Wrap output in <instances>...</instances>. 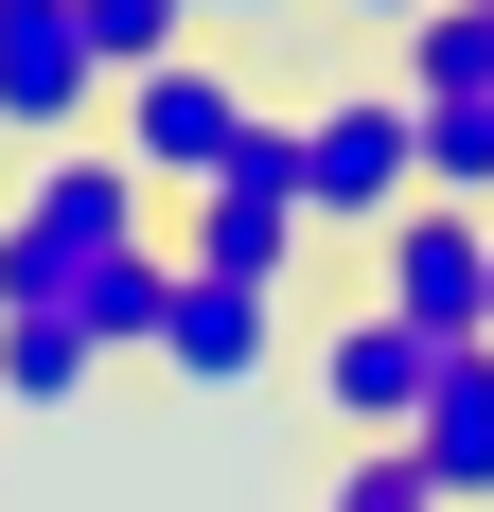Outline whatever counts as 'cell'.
<instances>
[{
	"mask_svg": "<svg viewBox=\"0 0 494 512\" xmlns=\"http://www.w3.org/2000/svg\"><path fill=\"white\" fill-rule=\"evenodd\" d=\"M424 195H442V212H494V106H424Z\"/></svg>",
	"mask_w": 494,
	"mask_h": 512,
	"instance_id": "13",
	"label": "cell"
},
{
	"mask_svg": "<svg viewBox=\"0 0 494 512\" xmlns=\"http://www.w3.org/2000/svg\"><path fill=\"white\" fill-rule=\"evenodd\" d=\"M159 301H177V248H106V265H89V301H71V336L124 371V354H159Z\"/></svg>",
	"mask_w": 494,
	"mask_h": 512,
	"instance_id": "9",
	"label": "cell"
},
{
	"mask_svg": "<svg viewBox=\"0 0 494 512\" xmlns=\"http://www.w3.org/2000/svg\"><path fill=\"white\" fill-rule=\"evenodd\" d=\"M89 106H106L89 18H71V0H0V142L53 159V142H89Z\"/></svg>",
	"mask_w": 494,
	"mask_h": 512,
	"instance_id": "6",
	"label": "cell"
},
{
	"mask_svg": "<svg viewBox=\"0 0 494 512\" xmlns=\"http://www.w3.org/2000/svg\"><path fill=\"white\" fill-rule=\"evenodd\" d=\"M195 36H265V18H300V0H177Z\"/></svg>",
	"mask_w": 494,
	"mask_h": 512,
	"instance_id": "15",
	"label": "cell"
},
{
	"mask_svg": "<svg viewBox=\"0 0 494 512\" xmlns=\"http://www.w3.org/2000/svg\"><path fill=\"white\" fill-rule=\"evenodd\" d=\"M406 460H424L442 512H494V336L442 354V389H424V424H406Z\"/></svg>",
	"mask_w": 494,
	"mask_h": 512,
	"instance_id": "8",
	"label": "cell"
},
{
	"mask_svg": "<svg viewBox=\"0 0 494 512\" xmlns=\"http://www.w3.org/2000/svg\"><path fill=\"white\" fill-rule=\"evenodd\" d=\"M71 18H89V71H106V89H142V71H177V53H195V18H177V0H71Z\"/></svg>",
	"mask_w": 494,
	"mask_h": 512,
	"instance_id": "12",
	"label": "cell"
},
{
	"mask_svg": "<svg viewBox=\"0 0 494 512\" xmlns=\"http://www.w3.org/2000/svg\"><path fill=\"white\" fill-rule=\"evenodd\" d=\"M406 106H494V0H442V18H406Z\"/></svg>",
	"mask_w": 494,
	"mask_h": 512,
	"instance_id": "10",
	"label": "cell"
},
{
	"mask_svg": "<svg viewBox=\"0 0 494 512\" xmlns=\"http://www.w3.org/2000/svg\"><path fill=\"white\" fill-rule=\"evenodd\" d=\"M89 336H71V318H0V407H89Z\"/></svg>",
	"mask_w": 494,
	"mask_h": 512,
	"instance_id": "11",
	"label": "cell"
},
{
	"mask_svg": "<svg viewBox=\"0 0 494 512\" xmlns=\"http://www.w3.org/2000/svg\"><path fill=\"white\" fill-rule=\"evenodd\" d=\"M247 106H265V89H247L230 53L195 36L177 71H142V89H106V142H124V177H142V195L177 212V195H212V177H230V142H247Z\"/></svg>",
	"mask_w": 494,
	"mask_h": 512,
	"instance_id": "3",
	"label": "cell"
},
{
	"mask_svg": "<svg viewBox=\"0 0 494 512\" xmlns=\"http://www.w3.org/2000/svg\"><path fill=\"white\" fill-rule=\"evenodd\" d=\"M300 389L336 407V442H406V424H424V389H442V336H406L389 301H353V318H318Z\"/></svg>",
	"mask_w": 494,
	"mask_h": 512,
	"instance_id": "5",
	"label": "cell"
},
{
	"mask_svg": "<svg viewBox=\"0 0 494 512\" xmlns=\"http://www.w3.org/2000/svg\"><path fill=\"white\" fill-rule=\"evenodd\" d=\"M318 512H442V495H424V460H406V442H353V460L318 477Z\"/></svg>",
	"mask_w": 494,
	"mask_h": 512,
	"instance_id": "14",
	"label": "cell"
},
{
	"mask_svg": "<svg viewBox=\"0 0 494 512\" xmlns=\"http://www.w3.org/2000/svg\"><path fill=\"white\" fill-rule=\"evenodd\" d=\"M106 248H159V195L124 177V142H53L0 195V318H71Z\"/></svg>",
	"mask_w": 494,
	"mask_h": 512,
	"instance_id": "1",
	"label": "cell"
},
{
	"mask_svg": "<svg viewBox=\"0 0 494 512\" xmlns=\"http://www.w3.org/2000/svg\"><path fill=\"white\" fill-rule=\"evenodd\" d=\"M389 212H424V106L406 89H318L300 106V230L371 248Z\"/></svg>",
	"mask_w": 494,
	"mask_h": 512,
	"instance_id": "2",
	"label": "cell"
},
{
	"mask_svg": "<svg viewBox=\"0 0 494 512\" xmlns=\"http://www.w3.org/2000/svg\"><path fill=\"white\" fill-rule=\"evenodd\" d=\"M353 18H371V36H406V18H442V0H353Z\"/></svg>",
	"mask_w": 494,
	"mask_h": 512,
	"instance_id": "16",
	"label": "cell"
},
{
	"mask_svg": "<svg viewBox=\"0 0 494 512\" xmlns=\"http://www.w3.org/2000/svg\"><path fill=\"white\" fill-rule=\"evenodd\" d=\"M371 301H389L406 336H442V354L494 336V212H442V195L389 212V230H371Z\"/></svg>",
	"mask_w": 494,
	"mask_h": 512,
	"instance_id": "4",
	"label": "cell"
},
{
	"mask_svg": "<svg viewBox=\"0 0 494 512\" xmlns=\"http://www.w3.org/2000/svg\"><path fill=\"white\" fill-rule=\"evenodd\" d=\"M142 371H177V389H265L283 371V301L265 283H212V265H177V301H159V354Z\"/></svg>",
	"mask_w": 494,
	"mask_h": 512,
	"instance_id": "7",
	"label": "cell"
}]
</instances>
